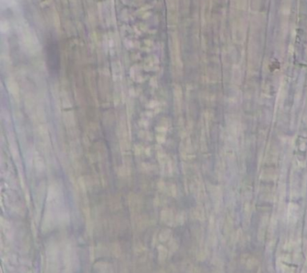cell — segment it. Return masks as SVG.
I'll list each match as a JSON object with an SVG mask.
<instances>
[{"mask_svg":"<svg viewBox=\"0 0 307 273\" xmlns=\"http://www.w3.org/2000/svg\"><path fill=\"white\" fill-rule=\"evenodd\" d=\"M35 166L36 168H38V170H43L44 169V163L43 159L40 157H37L35 160Z\"/></svg>","mask_w":307,"mask_h":273,"instance_id":"obj_3","label":"cell"},{"mask_svg":"<svg viewBox=\"0 0 307 273\" xmlns=\"http://www.w3.org/2000/svg\"><path fill=\"white\" fill-rule=\"evenodd\" d=\"M64 119H65V121H66L67 125L72 126V125H74V116L71 113H66L64 115Z\"/></svg>","mask_w":307,"mask_h":273,"instance_id":"obj_2","label":"cell"},{"mask_svg":"<svg viewBox=\"0 0 307 273\" xmlns=\"http://www.w3.org/2000/svg\"><path fill=\"white\" fill-rule=\"evenodd\" d=\"M7 86L8 91L10 92V94H12L13 96H18L19 93V87H18V83L15 80H8Z\"/></svg>","mask_w":307,"mask_h":273,"instance_id":"obj_1","label":"cell"}]
</instances>
